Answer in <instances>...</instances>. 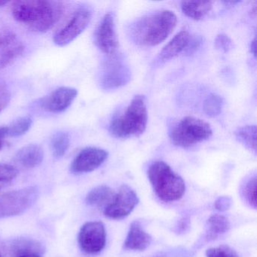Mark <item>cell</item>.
Masks as SVG:
<instances>
[{
  "mask_svg": "<svg viewBox=\"0 0 257 257\" xmlns=\"http://www.w3.org/2000/svg\"><path fill=\"white\" fill-rule=\"evenodd\" d=\"M231 205V199L229 197L222 196L215 201L214 207L219 211L228 210Z\"/></svg>",
  "mask_w": 257,
  "mask_h": 257,
  "instance_id": "obj_32",
  "label": "cell"
},
{
  "mask_svg": "<svg viewBox=\"0 0 257 257\" xmlns=\"http://www.w3.org/2000/svg\"><path fill=\"white\" fill-rule=\"evenodd\" d=\"M152 243V237L144 231L138 221H135L130 225L124 247L130 250L143 251Z\"/></svg>",
  "mask_w": 257,
  "mask_h": 257,
  "instance_id": "obj_15",
  "label": "cell"
},
{
  "mask_svg": "<svg viewBox=\"0 0 257 257\" xmlns=\"http://www.w3.org/2000/svg\"><path fill=\"white\" fill-rule=\"evenodd\" d=\"M232 40L225 34H219L215 40V46L218 50L227 53L232 48Z\"/></svg>",
  "mask_w": 257,
  "mask_h": 257,
  "instance_id": "obj_29",
  "label": "cell"
},
{
  "mask_svg": "<svg viewBox=\"0 0 257 257\" xmlns=\"http://www.w3.org/2000/svg\"><path fill=\"white\" fill-rule=\"evenodd\" d=\"M148 178L156 195L165 202L180 200L186 192L183 178L164 162H154L148 169Z\"/></svg>",
  "mask_w": 257,
  "mask_h": 257,
  "instance_id": "obj_4",
  "label": "cell"
},
{
  "mask_svg": "<svg viewBox=\"0 0 257 257\" xmlns=\"http://www.w3.org/2000/svg\"><path fill=\"white\" fill-rule=\"evenodd\" d=\"M18 257H42L41 255H40V254L37 253H29V254H25V255H20V256Z\"/></svg>",
  "mask_w": 257,
  "mask_h": 257,
  "instance_id": "obj_35",
  "label": "cell"
},
{
  "mask_svg": "<svg viewBox=\"0 0 257 257\" xmlns=\"http://www.w3.org/2000/svg\"><path fill=\"white\" fill-rule=\"evenodd\" d=\"M109 153L103 149L88 147L82 150L75 158L70 165V171L74 174L89 173L101 166Z\"/></svg>",
  "mask_w": 257,
  "mask_h": 257,
  "instance_id": "obj_11",
  "label": "cell"
},
{
  "mask_svg": "<svg viewBox=\"0 0 257 257\" xmlns=\"http://www.w3.org/2000/svg\"><path fill=\"white\" fill-rule=\"evenodd\" d=\"M202 42V37H199V36H193V37L190 36L187 46L184 51L185 53L187 55H191L195 53L199 49Z\"/></svg>",
  "mask_w": 257,
  "mask_h": 257,
  "instance_id": "obj_30",
  "label": "cell"
},
{
  "mask_svg": "<svg viewBox=\"0 0 257 257\" xmlns=\"http://www.w3.org/2000/svg\"><path fill=\"white\" fill-rule=\"evenodd\" d=\"M148 123V112L145 97H134L125 111L115 117L109 124V132L120 139L139 137L144 133Z\"/></svg>",
  "mask_w": 257,
  "mask_h": 257,
  "instance_id": "obj_3",
  "label": "cell"
},
{
  "mask_svg": "<svg viewBox=\"0 0 257 257\" xmlns=\"http://www.w3.org/2000/svg\"><path fill=\"white\" fill-rule=\"evenodd\" d=\"M40 196L37 186L7 192L0 197V219L18 216L32 207Z\"/></svg>",
  "mask_w": 257,
  "mask_h": 257,
  "instance_id": "obj_6",
  "label": "cell"
},
{
  "mask_svg": "<svg viewBox=\"0 0 257 257\" xmlns=\"http://www.w3.org/2000/svg\"><path fill=\"white\" fill-rule=\"evenodd\" d=\"M0 257H2V256H1V254H0Z\"/></svg>",
  "mask_w": 257,
  "mask_h": 257,
  "instance_id": "obj_37",
  "label": "cell"
},
{
  "mask_svg": "<svg viewBox=\"0 0 257 257\" xmlns=\"http://www.w3.org/2000/svg\"><path fill=\"white\" fill-rule=\"evenodd\" d=\"M189 37L190 35L187 31H183L178 33L162 49L160 53L161 61H169L184 52Z\"/></svg>",
  "mask_w": 257,
  "mask_h": 257,
  "instance_id": "obj_17",
  "label": "cell"
},
{
  "mask_svg": "<svg viewBox=\"0 0 257 257\" xmlns=\"http://www.w3.org/2000/svg\"><path fill=\"white\" fill-rule=\"evenodd\" d=\"M6 137H7V127H0V150L4 147Z\"/></svg>",
  "mask_w": 257,
  "mask_h": 257,
  "instance_id": "obj_33",
  "label": "cell"
},
{
  "mask_svg": "<svg viewBox=\"0 0 257 257\" xmlns=\"http://www.w3.org/2000/svg\"><path fill=\"white\" fill-rule=\"evenodd\" d=\"M177 18L173 12L163 10L144 16L131 25V40L138 46L153 47L163 43L177 26Z\"/></svg>",
  "mask_w": 257,
  "mask_h": 257,
  "instance_id": "obj_1",
  "label": "cell"
},
{
  "mask_svg": "<svg viewBox=\"0 0 257 257\" xmlns=\"http://www.w3.org/2000/svg\"><path fill=\"white\" fill-rule=\"evenodd\" d=\"M95 43L103 53L109 55L116 54L118 41L115 32V21L111 13L105 15L94 35Z\"/></svg>",
  "mask_w": 257,
  "mask_h": 257,
  "instance_id": "obj_12",
  "label": "cell"
},
{
  "mask_svg": "<svg viewBox=\"0 0 257 257\" xmlns=\"http://www.w3.org/2000/svg\"><path fill=\"white\" fill-rule=\"evenodd\" d=\"M92 18V13L88 7L78 9L68 23L54 37V43L64 47L74 41L88 28Z\"/></svg>",
  "mask_w": 257,
  "mask_h": 257,
  "instance_id": "obj_8",
  "label": "cell"
},
{
  "mask_svg": "<svg viewBox=\"0 0 257 257\" xmlns=\"http://www.w3.org/2000/svg\"><path fill=\"white\" fill-rule=\"evenodd\" d=\"M11 100V94L4 85H0V112L8 106Z\"/></svg>",
  "mask_w": 257,
  "mask_h": 257,
  "instance_id": "obj_31",
  "label": "cell"
},
{
  "mask_svg": "<svg viewBox=\"0 0 257 257\" xmlns=\"http://www.w3.org/2000/svg\"><path fill=\"white\" fill-rule=\"evenodd\" d=\"M106 234L101 222H88L84 224L78 235V243L81 249L89 255L101 252L106 245Z\"/></svg>",
  "mask_w": 257,
  "mask_h": 257,
  "instance_id": "obj_9",
  "label": "cell"
},
{
  "mask_svg": "<svg viewBox=\"0 0 257 257\" xmlns=\"http://www.w3.org/2000/svg\"><path fill=\"white\" fill-rule=\"evenodd\" d=\"M13 17L19 23L37 33H46L53 28L62 13L58 2L46 0L16 1L12 8Z\"/></svg>",
  "mask_w": 257,
  "mask_h": 257,
  "instance_id": "obj_2",
  "label": "cell"
},
{
  "mask_svg": "<svg viewBox=\"0 0 257 257\" xmlns=\"http://www.w3.org/2000/svg\"><path fill=\"white\" fill-rule=\"evenodd\" d=\"M131 80V70L125 61L119 55H109L103 63L100 73V85L103 89L120 88Z\"/></svg>",
  "mask_w": 257,
  "mask_h": 257,
  "instance_id": "obj_7",
  "label": "cell"
},
{
  "mask_svg": "<svg viewBox=\"0 0 257 257\" xmlns=\"http://www.w3.org/2000/svg\"><path fill=\"white\" fill-rule=\"evenodd\" d=\"M243 195L246 202L251 207L255 208L256 207V178L255 177H252L246 183L243 190Z\"/></svg>",
  "mask_w": 257,
  "mask_h": 257,
  "instance_id": "obj_26",
  "label": "cell"
},
{
  "mask_svg": "<svg viewBox=\"0 0 257 257\" xmlns=\"http://www.w3.org/2000/svg\"><path fill=\"white\" fill-rule=\"evenodd\" d=\"M213 131L208 123L192 116L180 120L171 129L170 138L174 145L182 148H189L208 140Z\"/></svg>",
  "mask_w": 257,
  "mask_h": 257,
  "instance_id": "obj_5",
  "label": "cell"
},
{
  "mask_svg": "<svg viewBox=\"0 0 257 257\" xmlns=\"http://www.w3.org/2000/svg\"><path fill=\"white\" fill-rule=\"evenodd\" d=\"M230 222L222 215H212L207 222V238L216 239L229 230Z\"/></svg>",
  "mask_w": 257,
  "mask_h": 257,
  "instance_id": "obj_20",
  "label": "cell"
},
{
  "mask_svg": "<svg viewBox=\"0 0 257 257\" xmlns=\"http://www.w3.org/2000/svg\"><path fill=\"white\" fill-rule=\"evenodd\" d=\"M115 193L109 186L102 185L90 191L85 198L88 205L104 210L115 198Z\"/></svg>",
  "mask_w": 257,
  "mask_h": 257,
  "instance_id": "obj_18",
  "label": "cell"
},
{
  "mask_svg": "<svg viewBox=\"0 0 257 257\" xmlns=\"http://www.w3.org/2000/svg\"><path fill=\"white\" fill-rule=\"evenodd\" d=\"M32 118L31 117H21L7 126V136L18 138L26 134L32 126Z\"/></svg>",
  "mask_w": 257,
  "mask_h": 257,
  "instance_id": "obj_24",
  "label": "cell"
},
{
  "mask_svg": "<svg viewBox=\"0 0 257 257\" xmlns=\"http://www.w3.org/2000/svg\"><path fill=\"white\" fill-rule=\"evenodd\" d=\"M15 250L19 253V256L25 254L37 253L42 250L41 246L37 242L32 240H19L15 243Z\"/></svg>",
  "mask_w": 257,
  "mask_h": 257,
  "instance_id": "obj_25",
  "label": "cell"
},
{
  "mask_svg": "<svg viewBox=\"0 0 257 257\" xmlns=\"http://www.w3.org/2000/svg\"><path fill=\"white\" fill-rule=\"evenodd\" d=\"M78 95L77 90L70 87H61L45 97L41 104L48 112L58 113L68 109Z\"/></svg>",
  "mask_w": 257,
  "mask_h": 257,
  "instance_id": "obj_14",
  "label": "cell"
},
{
  "mask_svg": "<svg viewBox=\"0 0 257 257\" xmlns=\"http://www.w3.org/2000/svg\"><path fill=\"white\" fill-rule=\"evenodd\" d=\"M213 8L210 1H183L181 10L183 14L189 19L199 21L205 17Z\"/></svg>",
  "mask_w": 257,
  "mask_h": 257,
  "instance_id": "obj_19",
  "label": "cell"
},
{
  "mask_svg": "<svg viewBox=\"0 0 257 257\" xmlns=\"http://www.w3.org/2000/svg\"><path fill=\"white\" fill-rule=\"evenodd\" d=\"M25 50V46L14 32L0 31V69L13 64Z\"/></svg>",
  "mask_w": 257,
  "mask_h": 257,
  "instance_id": "obj_13",
  "label": "cell"
},
{
  "mask_svg": "<svg viewBox=\"0 0 257 257\" xmlns=\"http://www.w3.org/2000/svg\"><path fill=\"white\" fill-rule=\"evenodd\" d=\"M237 141L246 148L255 153L256 151V127L247 125L240 127L235 132Z\"/></svg>",
  "mask_w": 257,
  "mask_h": 257,
  "instance_id": "obj_21",
  "label": "cell"
},
{
  "mask_svg": "<svg viewBox=\"0 0 257 257\" xmlns=\"http://www.w3.org/2000/svg\"><path fill=\"white\" fill-rule=\"evenodd\" d=\"M8 1H4V0H0V7H4V6L8 4Z\"/></svg>",
  "mask_w": 257,
  "mask_h": 257,
  "instance_id": "obj_36",
  "label": "cell"
},
{
  "mask_svg": "<svg viewBox=\"0 0 257 257\" xmlns=\"http://www.w3.org/2000/svg\"><path fill=\"white\" fill-rule=\"evenodd\" d=\"M224 100L222 97L216 94H210L207 96L203 103V110L206 115L210 117H216L222 112Z\"/></svg>",
  "mask_w": 257,
  "mask_h": 257,
  "instance_id": "obj_23",
  "label": "cell"
},
{
  "mask_svg": "<svg viewBox=\"0 0 257 257\" xmlns=\"http://www.w3.org/2000/svg\"><path fill=\"white\" fill-rule=\"evenodd\" d=\"M138 203L139 198L135 190L127 185H123L103 212L105 216L110 219H122L133 211Z\"/></svg>",
  "mask_w": 257,
  "mask_h": 257,
  "instance_id": "obj_10",
  "label": "cell"
},
{
  "mask_svg": "<svg viewBox=\"0 0 257 257\" xmlns=\"http://www.w3.org/2000/svg\"><path fill=\"white\" fill-rule=\"evenodd\" d=\"M255 50H256V40H255V37H254L253 40L250 45V52L254 57L255 58Z\"/></svg>",
  "mask_w": 257,
  "mask_h": 257,
  "instance_id": "obj_34",
  "label": "cell"
},
{
  "mask_svg": "<svg viewBox=\"0 0 257 257\" xmlns=\"http://www.w3.org/2000/svg\"><path fill=\"white\" fill-rule=\"evenodd\" d=\"M44 159V152L38 145L26 146L19 150L16 161L24 168H34L39 166Z\"/></svg>",
  "mask_w": 257,
  "mask_h": 257,
  "instance_id": "obj_16",
  "label": "cell"
},
{
  "mask_svg": "<svg viewBox=\"0 0 257 257\" xmlns=\"http://www.w3.org/2000/svg\"><path fill=\"white\" fill-rule=\"evenodd\" d=\"M19 174V171L13 165L0 164V182L6 183L14 180Z\"/></svg>",
  "mask_w": 257,
  "mask_h": 257,
  "instance_id": "obj_28",
  "label": "cell"
},
{
  "mask_svg": "<svg viewBox=\"0 0 257 257\" xmlns=\"http://www.w3.org/2000/svg\"><path fill=\"white\" fill-rule=\"evenodd\" d=\"M70 139L65 132H58L54 135L51 142L54 157L61 159L67 153L70 147Z\"/></svg>",
  "mask_w": 257,
  "mask_h": 257,
  "instance_id": "obj_22",
  "label": "cell"
},
{
  "mask_svg": "<svg viewBox=\"0 0 257 257\" xmlns=\"http://www.w3.org/2000/svg\"><path fill=\"white\" fill-rule=\"evenodd\" d=\"M207 257H238L235 250L227 246L221 245L216 247L209 248L206 251Z\"/></svg>",
  "mask_w": 257,
  "mask_h": 257,
  "instance_id": "obj_27",
  "label": "cell"
}]
</instances>
